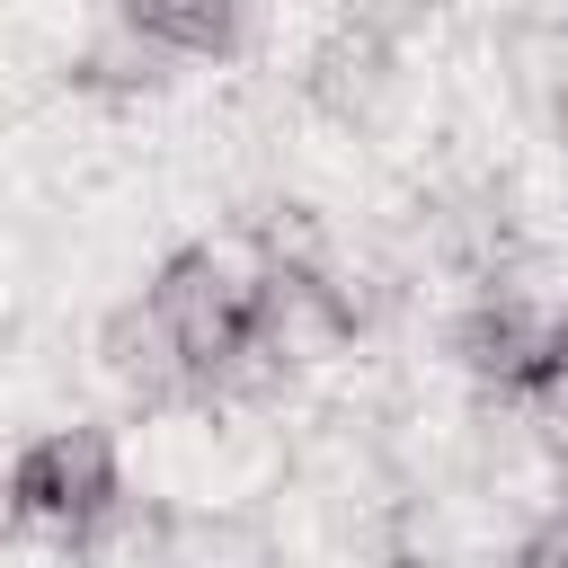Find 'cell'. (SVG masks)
<instances>
[{"mask_svg":"<svg viewBox=\"0 0 568 568\" xmlns=\"http://www.w3.org/2000/svg\"><path fill=\"white\" fill-rule=\"evenodd\" d=\"M133 497V462H124V435L106 417H62V426H36L9 462V541H44L62 568L71 550Z\"/></svg>","mask_w":568,"mask_h":568,"instance_id":"obj_1","label":"cell"},{"mask_svg":"<svg viewBox=\"0 0 568 568\" xmlns=\"http://www.w3.org/2000/svg\"><path fill=\"white\" fill-rule=\"evenodd\" d=\"M257 337L302 373H346L364 346H373V311L346 275V248L337 257H266L257 266Z\"/></svg>","mask_w":568,"mask_h":568,"instance_id":"obj_2","label":"cell"},{"mask_svg":"<svg viewBox=\"0 0 568 568\" xmlns=\"http://www.w3.org/2000/svg\"><path fill=\"white\" fill-rule=\"evenodd\" d=\"M142 293L169 320V337L186 346L195 382L257 328V257L240 240H178V248H160V266L142 275Z\"/></svg>","mask_w":568,"mask_h":568,"instance_id":"obj_3","label":"cell"},{"mask_svg":"<svg viewBox=\"0 0 568 568\" xmlns=\"http://www.w3.org/2000/svg\"><path fill=\"white\" fill-rule=\"evenodd\" d=\"M89 364H98V382H106L142 426L204 408V382H195L186 346L169 337V320L151 311V293H133V302L98 311V328H89Z\"/></svg>","mask_w":568,"mask_h":568,"instance_id":"obj_4","label":"cell"},{"mask_svg":"<svg viewBox=\"0 0 568 568\" xmlns=\"http://www.w3.org/2000/svg\"><path fill=\"white\" fill-rule=\"evenodd\" d=\"M302 98H311V115L337 124V133H382V124L399 115V98H408V53H399V36L373 27V18H346V27L320 36V53L302 62Z\"/></svg>","mask_w":568,"mask_h":568,"instance_id":"obj_5","label":"cell"},{"mask_svg":"<svg viewBox=\"0 0 568 568\" xmlns=\"http://www.w3.org/2000/svg\"><path fill=\"white\" fill-rule=\"evenodd\" d=\"M178 71H195L186 53H169L124 0H106L80 36H71V53H62V89L71 98H89V106H151V98H169L178 89Z\"/></svg>","mask_w":568,"mask_h":568,"instance_id":"obj_6","label":"cell"},{"mask_svg":"<svg viewBox=\"0 0 568 568\" xmlns=\"http://www.w3.org/2000/svg\"><path fill=\"white\" fill-rule=\"evenodd\" d=\"M169 53H186L195 71H222V62H240L248 53V36H257V0H124Z\"/></svg>","mask_w":568,"mask_h":568,"instance_id":"obj_7","label":"cell"},{"mask_svg":"<svg viewBox=\"0 0 568 568\" xmlns=\"http://www.w3.org/2000/svg\"><path fill=\"white\" fill-rule=\"evenodd\" d=\"M541 124H550V142H559V160H568V53H559L550 80H541Z\"/></svg>","mask_w":568,"mask_h":568,"instance_id":"obj_8","label":"cell"}]
</instances>
